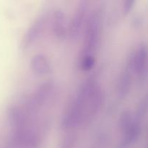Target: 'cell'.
Wrapping results in <instances>:
<instances>
[{"label": "cell", "mask_w": 148, "mask_h": 148, "mask_svg": "<svg viewBox=\"0 0 148 148\" xmlns=\"http://www.w3.org/2000/svg\"><path fill=\"white\" fill-rule=\"evenodd\" d=\"M88 10L89 1L88 0H82L77 3L68 27L67 35L70 40H76L80 34L88 17Z\"/></svg>", "instance_id": "obj_7"}, {"label": "cell", "mask_w": 148, "mask_h": 148, "mask_svg": "<svg viewBox=\"0 0 148 148\" xmlns=\"http://www.w3.org/2000/svg\"><path fill=\"white\" fill-rule=\"evenodd\" d=\"M7 144L8 148H38L40 138L38 133L29 127L10 131Z\"/></svg>", "instance_id": "obj_4"}, {"label": "cell", "mask_w": 148, "mask_h": 148, "mask_svg": "<svg viewBox=\"0 0 148 148\" xmlns=\"http://www.w3.org/2000/svg\"><path fill=\"white\" fill-rule=\"evenodd\" d=\"M54 88L52 80H47L40 84L29 97L26 103L25 112L30 116H36L42 106L48 101Z\"/></svg>", "instance_id": "obj_3"}, {"label": "cell", "mask_w": 148, "mask_h": 148, "mask_svg": "<svg viewBox=\"0 0 148 148\" xmlns=\"http://www.w3.org/2000/svg\"><path fill=\"white\" fill-rule=\"evenodd\" d=\"M30 68L33 73L38 75H48L52 71L49 59L43 53H36L32 56L30 61Z\"/></svg>", "instance_id": "obj_12"}, {"label": "cell", "mask_w": 148, "mask_h": 148, "mask_svg": "<svg viewBox=\"0 0 148 148\" xmlns=\"http://www.w3.org/2000/svg\"><path fill=\"white\" fill-rule=\"evenodd\" d=\"M95 64V58L94 55H85L82 56L80 66L85 72H88L93 68Z\"/></svg>", "instance_id": "obj_16"}, {"label": "cell", "mask_w": 148, "mask_h": 148, "mask_svg": "<svg viewBox=\"0 0 148 148\" xmlns=\"http://www.w3.org/2000/svg\"><path fill=\"white\" fill-rule=\"evenodd\" d=\"M105 101V92L101 85L98 83L92 90L90 96L87 103L85 114L82 119V125H87L95 119V117L99 114L100 111H101Z\"/></svg>", "instance_id": "obj_5"}, {"label": "cell", "mask_w": 148, "mask_h": 148, "mask_svg": "<svg viewBox=\"0 0 148 148\" xmlns=\"http://www.w3.org/2000/svg\"><path fill=\"white\" fill-rule=\"evenodd\" d=\"M147 97L145 96L140 101L139 103V105L137 106V111L135 114L134 115V119L139 120L140 121H143L144 118L145 117L147 114Z\"/></svg>", "instance_id": "obj_15"}, {"label": "cell", "mask_w": 148, "mask_h": 148, "mask_svg": "<svg viewBox=\"0 0 148 148\" xmlns=\"http://www.w3.org/2000/svg\"><path fill=\"white\" fill-rule=\"evenodd\" d=\"M135 0H126L124 1V4L122 6V12L124 14H127L130 12L132 10L134 7V4H135Z\"/></svg>", "instance_id": "obj_18"}, {"label": "cell", "mask_w": 148, "mask_h": 148, "mask_svg": "<svg viewBox=\"0 0 148 148\" xmlns=\"http://www.w3.org/2000/svg\"><path fill=\"white\" fill-rule=\"evenodd\" d=\"M142 133V121L134 119L132 128L123 134V138L119 145V148H129L137 141Z\"/></svg>", "instance_id": "obj_13"}, {"label": "cell", "mask_w": 148, "mask_h": 148, "mask_svg": "<svg viewBox=\"0 0 148 148\" xmlns=\"http://www.w3.org/2000/svg\"><path fill=\"white\" fill-rule=\"evenodd\" d=\"M132 64L129 59L127 66L121 72L117 84V93L121 99H124L130 94L132 88Z\"/></svg>", "instance_id": "obj_11"}, {"label": "cell", "mask_w": 148, "mask_h": 148, "mask_svg": "<svg viewBox=\"0 0 148 148\" xmlns=\"http://www.w3.org/2000/svg\"><path fill=\"white\" fill-rule=\"evenodd\" d=\"M104 6L102 4L92 9L88 15L82 56L94 55L100 43Z\"/></svg>", "instance_id": "obj_2"}, {"label": "cell", "mask_w": 148, "mask_h": 148, "mask_svg": "<svg viewBox=\"0 0 148 148\" xmlns=\"http://www.w3.org/2000/svg\"><path fill=\"white\" fill-rule=\"evenodd\" d=\"M52 31L55 37L59 40H64L67 36L66 14L60 8L55 10L52 14Z\"/></svg>", "instance_id": "obj_10"}, {"label": "cell", "mask_w": 148, "mask_h": 148, "mask_svg": "<svg viewBox=\"0 0 148 148\" xmlns=\"http://www.w3.org/2000/svg\"><path fill=\"white\" fill-rule=\"evenodd\" d=\"M134 122V115L129 110H124L120 115L119 127L122 134H125L133 126Z\"/></svg>", "instance_id": "obj_14"}, {"label": "cell", "mask_w": 148, "mask_h": 148, "mask_svg": "<svg viewBox=\"0 0 148 148\" xmlns=\"http://www.w3.org/2000/svg\"><path fill=\"white\" fill-rule=\"evenodd\" d=\"M7 120L11 131L29 128V116L25 111L16 105L9 106L7 111Z\"/></svg>", "instance_id": "obj_9"}, {"label": "cell", "mask_w": 148, "mask_h": 148, "mask_svg": "<svg viewBox=\"0 0 148 148\" xmlns=\"http://www.w3.org/2000/svg\"><path fill=\"white\" fill-rule=\"evenodd\" d=\"M98 83L96 77L92 75L81 84L70 106L61 120L62 130H69L82 125L87 103L92 90Z\"/></svg>", "instance_id": "obj_1"}, {"label": "cell", "mask_w": 148, "mask_h": 148, "mask_svg": "<svg viewBox=\"0 0 148 148\" xmlns=\"http://www.w3.org/2000/svg\"><path fill=\"white\" fill-rule=\"evenodd\" d=\"M75 141H76V135L75 134H66L59 148H72Z\"/></svg>", "instance_id": "obj_17"}, {"label": "cell", "mask_w": 148, "mask_h": 148, "mask_svg": "<svg viewBox=\"0 0 148 148\" xmlns=\"http://www.w3.org/2000/svg\"><path fill=\"white\" fill-rule=\"evenodd\" d=\"M132 71L142 78L146 77L147 72V47L142 42L130 57Z\"/></svg>", "instance_id": "obj_8"}, {"label": "cell", "mask_w": 148, "mask_h": 148, "mask_svg": "<svg viewBox=\"0 0 148 148\" xmlns=\"http://www.w3.org/2000/svg\"><path fill=\"white\" fill-rule=\"evenodd\" d=\"M49 16V11L44 10L38 14L36 19L32 22L22 39L21 46L23 50L29 49L41 36L47 23Z\"/></svg>", "instance_id": "obj_6"}]
</instances>
